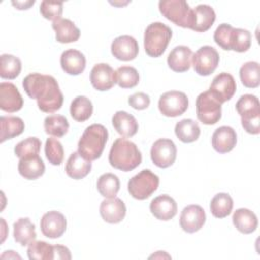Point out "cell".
Here are the masks:
<instances>
[{"label":"cell","mask_w":260,"mask_h":260,"mask_svg":"<svg viewBox=\"0 0 260 260\" xmlns=\"http://www.w3.org/2000/svg\"><path fill=\"white\" fill-rule=\"evenodd\" d=\"M176 136L184 143L194 142L200 135V128L197 122L192 119H183L175 126Z\"/></svg>","instance_id":"f1b7e54d"},{"label":"cell","mask_w":260,"mask_h":260,"mask_svg":"<svg viewBox=\"0 0 260 260\" xmlns=\"http://www.w3.org/2000/svg\"><path fill=\"white\" fill-rule=\"evenodd\" d=\"M19 174L27 180H36L45 173V164L39 154L26 156L19 159Z\"/></svg>","instance_id":"d4e9b609"},{"label":"cell","mask_w":260,"mask_h":260,"mask_svg":"<svg viewBox=\"0 0 260 260\" xmlns=\"http://www.w3.org/2000/svg\"><path fill=\"white\" fill-rule=\"evenodd\" d=\"M62 69L70 75H78L85 69L86 60L84 55L74 49L66 50L62 53L60 58Z\"/></svg>","instance_id":"44dd1931"},{"label":"cell","mask_w":260,"mask_h":260,"mask_svg":"<svg viewBox=\"0 0 260 260\" xmlns=\"http://www.w3.org/2000/svg\"><path fill=\"white\" fill-rule=\"evenodd\" d=\"M240 78L244 86L258 87L260 84V66L257 62H247L240 68Z\"/></svg>","instance_id":"e575fe53"},{"label":"cell","mask_w":260,"mask_h":260,"mask_svg":"<svg viewBox=\"0 0 260 260\" xmlns=\"http://www.w3.org/2000/svg\"><path fill=\"white\" fill-rule=\"evenodd\" d=\"M233 206V198L226 193H218L210 201V211L216 218L226 217L231 213Z\"/></svg>","instance_id":"836d02e7"},{"label":"cell","mask_w":260,"mask_h":260,"mask_svg":"<svg viewBox=\"0 0 260 260\" xmlns=\"http://www.w3.org/2000/svg\"><path fill=\"white\" fill-rule=\"evenodd\" d=\"M160 13L176 25L190 28L193 20V9L184 0H161L158 2Z\"/></svg>","instance_id":"5b68a950"},{"label":"cell","mask_w":260,"mask_h":260,"mask_svg":"<svg viewBox=\"0 0 260 260\" xmlns=\"http://www.w3.org/2000/svg\"><path fill=\"white\" fill-rule=\"evenodd\" d=\"M252 36L251 32L244 28H235L230 39V50L243 53L250 49Z\"/></svg>","instance_id":"ab89813d"},{"label":"cell","mask_w":260,"mask_h":260,"mask_svg":"<svg viewBox=\"0 0 260 260\" xmlns=\"http://www.w3.org/2000/svg\"><path fill=\"white\" fill-rule=\"evenodd\" d=\"M90 170L91 161L85 159L78 151L72 152L70 154L65 167L66 174L74 180H80L86 177Z\"/></svg>","instance_id":"cb8c5ba5"},{"label":"cell","mask_w":260,"mask_h":260,"mask_svg":"<svg viewBox=\"0 0 260 260\" xmlns=\"http://www.w3.org/2000/svg\"><path fill=\"white\" fill-rule=\"evenodd\" d=\"M93 107L91 101L84 96H76L70 105V115L77 122H84L88 120L92 114Z\"/></svg>","instance_id":"1f68e13d"},{"label":"cell","mask_w":260,"mask_h":260,"mask_svg":"<svg viewBox=\"0 0 260 260\" xmlns=\"http://www.w3.org/2000/svg\"><path fill=\"white\" fill-rule=\"evenodd\" d=\"M212 147L219 153L230 152L237 143V133L229 126H221L217 128L211 138Z\"/></svg>","instance_id":"d6986e66"},{"label":"cell","mask_w":260,"mask_h":260,"mask_svg":"<svg viewBox=\"0 0 260 260\" xmlns=\"http://www.w3.org/2000/svg\"><path fill=\"white\" fill-rule=\"evenodd\" d=\"M108 130L101 124L88 126L78 141V152L87 160L98 159L108 140Z\"/></svg>","instance_id":"3957f363"},{"label":"cell","mask_w":260,"mask_h":260,"mask_svg":"<svg viewBox=\"0 0 260 260\" xmlns=\"http://www.w3.org/2000/svg\"><path fill=\"white\" fill-rule=\"evenodd\" d=\"M219 63L217 51L210 46H203L192 56V64L196 73L201 76L210 75Z\"/></svg>","instance_id":"9c48e42d"},{"label":"cell","mask_w":260,"mask_h":260,"mask_svg":"<svg viewBox=\"0 0 260 260\" xmlns=\"http://www.w3.org/2000/svg\"><path fill=\"white\" fill-rule=\"evenodd\" d=\"M189 101L187 95L178 90H171L162 93L158 100L159 112L166 117H178L188 109Z\"/></svg>","instance_id":"ba28073f"},{"label":"cell","mask_w":260,"mask_h":260,"mask_svg":"<svg viewBox=\"0 0 260 260\" xmlns=\"http://www.w3.org/2000/svg\"><path fill=\"white\" fill-rule=\"evenodd\" d=\"M22 86L30 99L37 100L39 109L45 113H54L63 105V93L51 75L30 73L23 78Z\"/></svg>","instance_id":"6da1fadb"},{"label":"cell","mask_w":260,"mask_h":260,"mask_svg":"<svg viewBox=\"0 0 260 260\" xmlns=\"http://www.w3.org/2000/svg\"><path fill=\"white\" fill-rule=\"evenodd\" d=\"M14 240L21 246H26L37 238L35 224L28 217H21L13 224Z\"/></svg>","instance_id":"83f0119b"},{"label":"cell","mask_w":260,"mask_h":260,"mask_svg":"<svg viewBox=\"0 0 260 260\" xmlns=\"http://www.w3.org/2000/svg\"><path fill=\"white\" fill-rule=\"evenodd\" d=\"M45 154L49 162L52 165H61L64 158V149L61 142L54 137L48 138L45 144Z\"/></svg>","instance_id":"b9f144b4"},{"label":"cell","mask_w":260,"mask_h":260,"mask_svg":"<svg viewBox=\"0 0 260 260\" xmlns=\"http://www.w3.org/2000/svg\"><path fill=\"white\" fill-rule=\"evenodd\" d=\"M40 225L44 236L50 239H57L65 233L67 221L61 212L52 210L42 216Z\"/></svg>","instance_id":"5bb4252c"},{"label":"cell","mask_w":260,"mask_h":260,"mask_svg":"<svg viewBox=\"0 0 260 260\" xmlns=\"http://www.w3.org/2000/svg\"><path fill=\"white\" fill-rule=\"evenodd\" d=\"M90 82L96 90L111 89L116 83L114 69L106 63L95 64L90 71Z\"/></svg>","instance_id":"9a60e30c"},{"label":"cell","mask_w":260,"mask_h":260,"mask_svg":"<svg viewBox=\"0 0 260 260\" xmlns=\"http://www.w3.org/2000/svg\"><path fill=\"white\" fill-rule=\"evenodd\" d=\"M150 157L152 162L161 169L172 166L177 157V147L173 140L159 138L151 146Z\"/></svg>","instance_id":"30bf717a"},{"label":"cell","mask_w":260,"mask_h":260,"mask_svg":"<svg viewBox=\"0 0 260 260\" xmlns=\"http://www.w3.org/2000/svg\"><path fill=\"white\" fill-rule=\"evenodd\" d=\"M96 188L102 196L106 198H114L120 190L119 178L112 173L103 174L98 179Z\"/></svg>","instance_id":"d6a6232c"},{"label":"cell","mask_w":260,"mask_h":260,"mask_svg":"<svg viewBox=\"0 0 260 260\" xmlns=\"http://www.w3.org/2000/svg\"><path fill=\"white\" fill-rule=\"evenodd\" d=\"M149 209L154 217L167 221L177 214L178 206L174 198L165 194L153 198L150 202Z\"/></svg>","instance_id":"ac0fdd59"},{"label":"cell","mask_w":260,"mask_h":260,"mask_svg":"<svg viewBox=\"0 0 260 260\" xmlns=\"http://www.w3.org/2000/svg\"><path fill=\"white\" fill-rule=\"evenodd\" d=\"M1 125V142H4L7 139H11L15 136L21 134L24 130V122L19 117H5L2 116L0 118Z\"/></svg>","instance_id":"4dcf8cb0"},{"label":"cell","mask_w":260,"mask_h":260,"mask_svg":"<svg viewBox=\"0 0 260 260\" xmlns=\"http://www.w3.org/2000/svg\"><path fill=\"white\" fill-rule=\"evenodd\" d=\"M23 106V100L17 87L11 82L0 83V109L13 113L19 111Z\"/></svg>","instance_id":"2e32d148"},{"label":"cell","mask_w":260,"mask_h":260,"mask_svg":"<svg viewBox=\"0 0 260 260\" xmlns=\"http://www.w3.org/2000/svg\"><path fill=\"white\" fill-rule=\"evenodd\" d=\"M138 43L129 35H122L117 37L112 45L111 52L113 56L121 61H131L138 55Z\"/></svg>","instance_id":"4fadbf2b"},{"label":"cell","mask_w":260,"mask_h":260,"mask_svg":"<svg viewBox=\"0 0 260 260\" xmlns=\"http://www.w3.org/2000/svg\"><path fill=\"white\" fill-rule=\"evenodd\" d=\"M128 103L135 110H144L149 106L150 99L144 92H135L129 96Z\"/></svg>","instance_id":"f6af8a7d"},{"label":"cell","mask_w":260,"mask_h":260,"mask_svg":"<svg viewBox=\"0 0 260 260\" xmlns=\"http://www.w3.org/2000/svg\"><path fill=\"white\" fill-rule=\"evenodd\" d=\"M35 4V1H12V5L15 6L17 9L19 10H23V9H28L31 5Z\"/></svg>","instance_id":"c3c4849f"},{"label":"cell","mask_w":260,"mask_h":260,"mask_svg":"<svg viewBox=\"0 0 260 260\" xmlns=\"http://www.w3.org/2000/svg\"><path fill=\"white\" fill-rule=\"evenodd\" d=\"M21 71L20 60L10 54H2L0 57V76L5 79H14Z\"/></svg>","instance_id":"d590c367"},{"label":"cell","mask_w":260,"mask_h":260,"mask_svg":"<svg viewBox=\"0 0 260 260\" xmlns=\"http://www.w3.org/2000/svg\"><path fill=\"white\" fill-rule=\"evenodd\" d=\"M234 27L229 23H221L217 26L213 34L214 42L223 50L231 51L230 50V39Z\"/></svg>","instance_id":"ee69618b"},{"label":"cell","mask_w":260,"mask_h":260,"mask_svg":"<svg viewBox=\"0 0 260 260\" xmlns=\"http://www.w3.org/2000/svg\"><path fill=\"white\" fill-rule=\"evenodd\" d=\"M164 257H166V258H171L170 255L166 254L165 252L162 253V251H157V254H153V255H151L149 258H164Z\"/></svg>","instance_id":"681fc988"},{"label":"cell","mask_w":260,"mask_h":260,"mask_svg":"<svg viewBox=\"0 0 260 260\" xmlns=\"http://www.w3.org/2000/svg\"><path fill=\"white\" fill-rule=\"evenodd\" d=\"M215 12L207 4H199L193 9V20L191 29L197 32L208 30L215 21Z\"/></svg>","instance_id":"ffe728a7"},{"label":"cell","mask_w":260,"mask_h":260,"mask_svg":"<svg viewBox=\"0 0 260 260\" xmlns=\"http://www.w3.org/2000/svg\"><path fill=\"white\" fill-rule=\"evenodd\" d=\"M172 38V29L162 22L150 23L144 31V49L149 57H160Z\"/></svg>","instance_id":"277c9868"},{"label":"cell","mask_w":260,"mask_h":260,"mask_svg":"<svg viewBox=\"0 0 260 260\" xmlns=\"http://www.w3.org/2000/svg\"><path fill=\"white\" fill-rule=\"evenodd\" d=\"M44 128L46 133L55 137H62L68 131L69 123L62 115H51L46 117L44 121Z\"/></svg>","instance_id":"8d00e7d4"},{"label":"cell","mask_w":260,"mask_h":260,"mask_svg":"<svg viewBox=\"0 0 260 260\" xmlns=\"http://www.w3.org/2000/svg\"><path fill=\"white\" fill-rule=\"evenodd\" d=\"M233 223L242 234H252L256 231L258 219L256 214L248 208H239L233 214Z\"/></svg>","instance_id":"4316f807"},{"label":"cell","mask_w":260,"mask_h":260,"mask_svg":"<svg viewBox=\"0 0 260 260\" xmlns=\"http://www.w3.org/2000/svg\"><path fill=\"white\" fill-rule=\"evenodd\" d=\"M54 248V259H65L69 260L71 259V254L70 251L67 247L62 246V245H55L53 246Z\"/></svg>","instance_id":"7dc6e473"},{"label":"cell","mask_w":260,"mask_h":260,"mask_svg":"<svg viewBox=\"0 0 260 260\" xmlns=\"http://www.w3.org/2000/svg\"><path fill=\"white\" fill-rule=\"evenodd\" d=\"M100 213L106 222L119 223L126 215V206L120 198H107L100 205Z\"/></svg>","instance_id":"e0dca14e"},{"label":"cell","mask_w":260,"mask_h":260,"mask_svg":"<svg viewBox=\"0 0 260 260\" xmlns=\"http://www.w3.org/2000/svg\"><path fill=\"white\" fill-rule=\"evenodd\" d=\"M41 14L49 20H58L61 18L63 12V3L62 2H53V1H42L40 5Z\"/></svg>","instance_id":"7bdbcfd3"},{"label":"cell","mask_w":260,"mask_h":260,"mask_svg":"<svg viewBox=\"0 0 260 260\" xmlns=\"http://www.w3.org/2000/svg\"><path fill=\"white\" fill-rule=\"evenodd\" d=\"M27 256L30 260H54V248L44 241H32L28 244Z\"/></svg>","instance_id":"f35d334b"},{"label":"cell","mask_w":260,"mask_h":260,"mask_svg":"<svg viewBox=\"0 0 260 260\" xmlns=\"http://www.w3.org/2000/svg\"><path fill=\"white\" fill-rule=\"evenodd\" d=\"M236 110L241 119H249L260 116L259 100L254 94L242 95L236 104Z\"/></svg>","instance_id":"f546056e"},{"label":"cell","mask_w":260,"mask_h":260,"mask_svg":"<svg viewBox=\"0 0 260 260\" xmlns=\"http://www.w3.org/2000/svg\"><path fill=\"white\" fill-rule=\"evenodd\" d=\"M242 126L244 130H246L250 134H259L260 132V116L249 118V119H241Z\"/></svg>","instance_id":"bcb514c9"},{"label":"cell","mask_w":260,"mask_h":260,"mask_svg":"<svg viewBox=\"0 0 260 260\" xmlns=\"http://www.w3.org/2000/svg\"><path fill=\"white\" fill-rule=\"evenodd\" d=\"M42 142L38 137H27L18 142L14 147V153L17 157L23 158L30 155L39 154Z\"/></svg>","instance_id":"60d3db41"},{"label":"cell","mask_w":260,"mask_h":260,"mask_svg":"<svg viewBox=\"0 0 260 260\" xmlns=\"http://www.w3.org/2000/svg\"><path fill=\"white\" fill-rule=\"evenodd\" d=\"M142 155L138 147L126 138H117L109 153L110 165L118 170L129 172L140 165Z\"/></svg>","instance_id":"7a4b0ae2"},{"label":"cell","mask_w":260,"mask_h":260,"mask_svg":"<svg viewBox=\"0 0 260 260\" xmlns=\"http://www.w3.org/2000/svg\"><path fill=\"white\" fill-rule=\"evenodd\" d=\"M116 83L122 88H132L139 82V73L132 66H121L115 71Z\"/></svg>","instance_id":"74e56055"},{"label":"cell","mask_w":260,"mask_h":260,"mask_svg":"<svg viewBox=\"0 0 260 260\" xmlns=\"http://www.w3.org/2000/svg\"><path fill=\"white\" fill-rule=\"evenodd\" d=\"M52 27L56 32V40L62 44L76 42L80 37L79 28L67 18H60L53 21Z\"/></svg>","instance_id":"603a6c76"},{"label":"cell","mask_w":260,"mask_h":260,"mask_svg":"<svg viewBox=\"0 0 260 260\" xmlns=\"http://www.w3.org/2000/svg\"><path fill=\"white\" fill-rule=\"evenodd\" d=\"M206 215L204 209L197 204H191L183 208L180 216V225L186 233H195L205 223Z\"/></svg>","instance_id":"7c38bea8"},{"label":"cell","mask_w":260,"mask_h":260,"mask_svg":"<svg viewBox=\"0 0 260 260\" xmlns=\"http://www.w3.org/2000/svg\"><path fill=\"white\" fill-rule=\"evenodd\" d=\"M193 53L186 46L174 48L168 56V65L175 72H185L190 69Z\"/></svg>","instance_id":"7402d4cb"},{"label":"cell","mask_w":260,"mask_h":260,"mask_svg":"<svg viewBox=\"0 0 260 260\" xmlns=\"http://www.w3.org/2000/svg\"><path fill=\"white\" fill-rule=\"evenodd\" d=\"M112 124L115 130L124 137H131L138 130V123L134 116L125 111L116 112L112 118Z\"/></svg>","instance_id":"484cf974"},{"label":"cell","mask_w":260,"mask_h":260,"mask_svg":"<svg viewBox=\"0 0 260 260\" xmlns=\"http://www.w3.org/2000/svg\"><path fill=\"white\" fill-rule=\"evenodd\" d=\"M196 115L205 125H214L221 118V104L207 91L201 92L196 99Z\"/></svg>","instance_id":"52a82bcc"},{"label":"cell","mask_w":260,"mask_h":260,"mask_svg":"<svg viewBox=\"0 0 260 260\" xmlns=\"http://www.w3.org/2000/svg\"><path fill=\"white\" fill-rule=\"evenodd\" d=\"M237 84L235 78L228 72L217 74L209 86V92L220 104L231 100L235 94Z\"/></svg>","instance_id":"8fae6325"},{"label":"cell","mask_w":260,"mask_h":260,"mask_svg":"<svg viewBox=\"0 0 260 260\" xmlns=\"http://www.w3.org/2000/svg\"><path fill=\"white\" fill-rule=\"evenodd\" d=\"M159 185V178L148 169H144L128 182L130 195L138 200H144L154 193Z\"/></svg>","instance_id":"8992f818"},{"label":"cell","mask_w":260,"mask_h":260,"mask_svg":"<svg viewBox=\"0 0 260 260\" xmlns=\"http://www.w3.org/2000/svg\"><path fill=\"white\" fill-rule=\"evenodd\" d=\"M5 255H7L8 258H11V257H12V258H18V259H20V256L17 255V254H15L14 251H5V253L2 254L1 257H2V256H5Z\"/></svg>","instance_id":"f907efd6"}]
</instances>
